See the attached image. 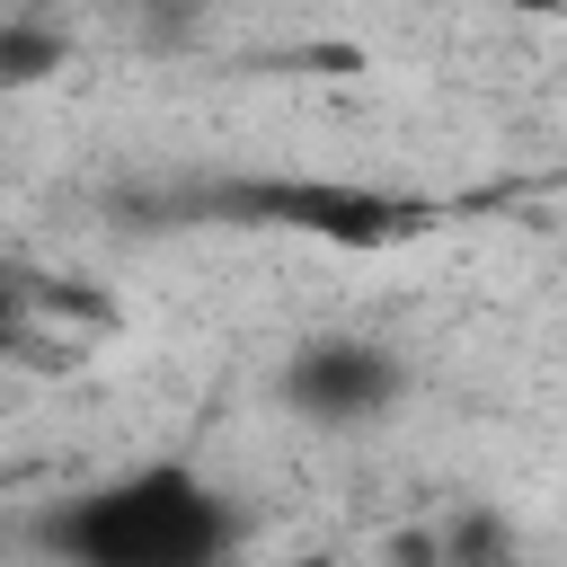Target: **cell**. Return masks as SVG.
I'll list each match as a JSON object with an SVG mask.
<instances>
[{"instance_id": "6da1fadb", "label": "cell", "mask_w": 567, "mask_h": 567, "mask_svg": "<svg viewBox=\"0 0 567 567\" xmlns=\"http://www.w3.org/2000/svg\"><path fill=\"white\" fill-rule=\"evenodd\" d=\"M35 540L80 567H213L248 540V523H239V496L195 452H142L71 487L35 523Z\"/></svg>"}, {"instance_id": "7a4b0ae2", "label": "cell", "mask_w": 567, "mask_h": 567, "mask_svg": "<svg viewBox=\"0 0 567 567\" xmlns=\"http://www.w3.org/2000/svg\"><path fill=\"white\" fill-rule=\"evenodd\" d=\"M275 399H284L301 425H319V434H363V425H381V416L408 399V363H399V346L372 337V328H319V337H301V346L284 354Z\"/></svg>"}, {"instance_id": "3957f363", "label": "cell", "mask_w": 567, "mask_h": 567, "mask_svg": "<svg viewBox=\"0 0 567 567\" xmlns=\"http://www.w3.org/2000/svg\"><path fill=\"white\" fill-rule=\"evenodd\" d=\"M71 62L62 9H0V89H35Z\"/></svg>"}, {"instance_id": "277c9868", "label": "cell", "mask_w": 567, "mask_h": 567, "mask_svg": "<svg viewBox=\"0 0 567 567\" xmlns=\"http://www.w3.org/2000/svg\"><path fill=\"white\" fill-rule=\"evenodd\" d=\"M44 319H53V284H35L27 266H9V257H0V363H9L18 346H35V337H44Z\"/></svg>"}, {"instance_id": "5b68a950", "label": "cell", "mask_w": 567, "mask_h": 567, "mask_svg": "<svg viewBox=\"0 0 567 567\" xmlns=\"http://www.w3.org/2000/svg\"><path fill=\"white\" fill-rule=\"evenodd\" d=\"M0 9H62V18H71L80 0H0Z\"/></svg>"}, {"instance_id": "8992f818", "label": "cell", "mask_w": 567, "mask_h": 567, "mask_svg": "<svg viewBox=\"0 0 567 567\" xmlns=\"http://www.w3.org/2000/svg\"><path fill=\"white\" fill-rule=\"evenodd\" d=\"M514 9H567V0H514Z\"/></svg>"}]
</instances>
